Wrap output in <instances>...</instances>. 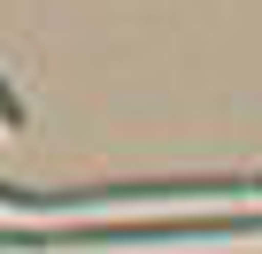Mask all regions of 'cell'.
<instances>
[{
	"label": "cell",
	"instance_id": "1",
	"mask_svg": "<svg viewBox=\"0 0 262 254\" xmlns=\"http://www.w3.org/2000/svg\"><path fill=\"white\" fill-rule=\"evenodd\" d=\"M254 216H185V223H47V231H16L0 223V246H155V239H254Z\"/></svg>",
	"mask_w": 262,
	"mask_h": 254
},
{
	"label": "cell",
	"instance_id": "2",
	"mask_svg": "<svg viewBox=\"0 0 262 254\" xmlns=\"http://www.w3.org/2000/svg\"><path fill=\"white\" fill-rule=\"evenodd\" d=\"M0 123H8V131L24 123V108H16V93H8V85H0Z\"/></svg>",
	"mask_w": 262,
	"mask_h": 254
}]
</instances>
